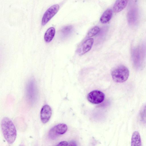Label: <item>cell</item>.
Returning <instances> with one entry per match:
<instances>
[{"mask_svg": "<svg viewBox=\"0 0 146 146\" xmlns=\"http://www.w3.org/2000/svg\"><path fill=\"white\" fill-rule=\"evenodd\" d=\"M1 128L3 135L9 144L15 141L17 135L15 127L11 119L8 117H3L1 121Z\"/></svg>", "mask_w": 146, "mask_h": 146, "instance_id": "cell-1", "label": "cell"}, {"mask_svg": "<svg viewBox=\"0 0 146 146\" xmlns=\"http://www.w3.org/2000/svg\"><path fill=\"white\" fill-rule=\"evenodd\" d=\"M131 57L136 69L141 70L143 68L146 60V43L133 48L131 51Z\"/></svg>", "mask_w": 146, "mask_h": 146, "instance_id": "cell-2", "label": "cell"}, {"mask_svg": "<svg viewBox=\"0 0 146 146\" xmlns=\"http://www.w3.org/2000/svg\"><path fill=\"white\" fill-rule=\"evenodd\" d=\"M128 68L123 65H120L114 68L111 71V76L113 80L117 83L125 82L129 76Z\"/></svg>", "mask_w": 146, "mask_h": 146, "instance_id": "cell-3", "label": "cell"}, {"mask_svg": "<svg viewBox=\"0 0 146 146\" xmlns=\"http://www.w3.org/2000/svg\"><path fill=\"white\" fill-rule=\"evenodd\" d=\"M67 129L66 125L64 123L59 124L50 129L48 133V137L52 140L56 139L59 136L65 133Z\"/></svg>", "mask_w": 146, "mask_h": 146, "instance_id": "cell-4", "label": "cell"}, {"mask_svg": "<svg viewBox=\"0 0 146 146\" xmlns=\"http://www.w3.org/2000/svg\"><path fill=\"white\" fill-rule=\"evenodd\" d=\"M104 94L100 91L94 90L88 95L87 99L90 102L94 104H98L102 102L104 100Z\"/></svg>", "mask_w": 146, "mask_h": 146, "instance_id": "cell-5", "label": "cell"}, {"mask_svg": "<svg viewBox=\"0 0 146 146\" xmlns=\"http://www.w3.org/2000/svg\"><path fill=\"white\" fill-rule=\"evenodd\" d=\"M59 8L58 4L54 5L49 7L45 12L42 20V25H45L56 13Z\"/></svg>", "mask_w": 146, "mask_h": 146, "instance_id": "cell-6", "label": "cell"}, {"mask_svg": "<svg viewBox=\"0 0 146 146\" xmlns=\"http://www.w3.org/2000/svg\"><path fill=\"white\" fill-rule=\"evenodd\" d=\"M93 38H89L84 42L80 46L77 50V52L80 56L86 54L91 49L93 44Z\"/></svg>", "mask_w": 146, "mask_h": 146, "instance_id": "cell-7", "label": "cell"}, {"mask_svg": "<svg viewBox=\"0 0 146 146\" xmlns=\"http://www.w3.org/2000/svg\"><path fill=\"white\" fill-rule=\"evenodd\" d=\"M52 114V110L48 105H44L42 108L40 112V118L42 122L45 124L50 119Z\"/></svg>", "mask_w": 146, "mask_h": 146, "instance_id": "cell-8", "label": "cell"}, {"mask_svg": "<svg viewBox=\"0 0 146 146\" xmlns=\"http://www.w3.org/2000/svg\"><path fill=\"white\" fill-rule=\"evenodd\" d=\"M36 86L33 79H30L28 82L26 87L27 94L29 98L34 100L35 97Z\"/></svg>", "mask_w": 146, "mask_h": 146, "instance_id": "cell-9", "label": "cell"}, {"mask_svg": "<svg viewBox=\"0 0 146 146\" xmlns=\"http://www.w3.org/2000/svg\"><path fill=\"white\" fill-rule=\"evenodd\" d=\"M127 20L131 25L136 24L138 19V14L137 9L135 8L131 9L127 13Z\"/></svg>", "mask_w": 146, "mask_h": 146, "instance_id": "cell-10", "label": "cell"}, {"mask_svg": "<svg viewBox=\"0 0 146 146\" xmlns=\"http://www.w3.org/2000/svg\"><path fill=\"white\" fill-rule=\"evenodd\" d=\"M129 0H116L113 7V11L115 13H119L126 7Z\"/></svg>", "mask_w": 146, "mask_h": 146, "instance_id": "cell-11", "label": "cell"}, {"mask_svg": "<svg viewBox=\"0 0 146 146\" xmlns=\"http://www.w3.org/2000/svg\"><path fill=\"white\" fill-rule=\"evenodd\" d=\"M131 146H141V142L140 134L137 131H134L132 135L131 138Z\"/></svg>", "mask_w": 146, "mask_h": 146, "instance_id": "cell-12", "label": "cell"}, {"mask_svg": "<svg viewBox=\"0 0 146 146\" xmlns=\"http://www.w3.org/2000/svg\"><path fill=\"white\" fill-rule=\"evenodd\" d=\"M112 16V11L111 9H109L106 10L101 16L100 21L103 24L108 22L111 19Z\"/></svg>", "mask_w": 146, "mask_h": 146, "instance_id": "cell-13", "label": "cell"}, {"mask_svg": "<svg viewBox=\"0 0 146 146\" xmlns=\"http://www.w3.org/2000/svg\"><path fill=\"white\" fill-rule=\"evenodd\" d=\"M55 29L54 27H51L48 29L44 35V40L46 42L51 41L54 36Z\"/></svg>", "mask_w": 146, "mask_h": 146, "instance_id": "cell-14", "label": "cell"}, {"mask_svg": "<svg viewBox=\"0 0 146 146\" xmlns=\"http://www.w3.org/2000/svg\"><path fill=\"white\" fill-rule=\"evenodd\" d=\"M101 29L98 26H95L91 29L88 32L86 37L91 38L96 35L100 31Z\"/></svg>", "mask_w": 146, "mask_h": 146, "instance_id": "cell-15", "label": "cell"}, {"mask_svg": "<svg viewBox=\"0 0 146 146\" xmlns=\"http://www.w3.org/2000/svg\"><path fill=\"white\" fill-rule=\"evenodd\" d=\"M72 29L71 26H68L62 28L60 30V33L63 37H65L68 35Z\"/></svg>", "mask_w": 146, "mask_h": 146, "instance_id": "cell-16", "label": "cell"}, {"mask_svg": "<svg viewBox=\"0 0 146 146\" xmlns=\"http://www.w3.org/2000/svg\"><path fill=\"white\" fill-rule=\"evenodd\" d=\"M140 117L141 121L146 123V105L141 110L140 113Z\"/></svg>", "mask_w": 146, "mask_h": 146, "instance_id": "cell-17", "label": "cell"}, {"mask_svg": "<svg viewBox=\"0 0 146 146\" xmlns=\"http://www.w3.org/2000/svg\"><path fill=\"white\" fill-rule=\"evenodd\" d=\"M68 143L65 141H62L59 142L56 145L67 146L68 145Z\"/></svg>", "mask_w": 146, "mask_h": 146, "instance_id": "cell-18", "label": "cell"}]
</instances>
